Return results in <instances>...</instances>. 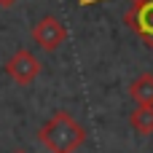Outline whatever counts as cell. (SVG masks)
<instances>
[{
    "mask_svg": "<svg viewBox=\"0 0 153 153\" xmlns=\"http://www.w3.org/2000/svg\"><path fill=\"white\" fill-rule=\"evenodd\" d=\"M38 143L48 153H75L86 143V129L81 121L73 118V113L56 110L38 129Z\"/></svg>",
    "mask_w": 153,
    "mask_h": 153,
    "instance_id": "cell-1",
    "label": "cell"
},
{
    "mask_svg": "<svg viewBox=\"0 0 153 153\" xmlns=\"http://www.w3.org/2000/svg\"><path fill=\"white\" fill-rule=\"evenodd\" d=\"M3 70H5V75H8L13 83L30 86V83L40 75L43 65H40V59H38L30 48H16V51L8 56V62L3 65Z\"/></svg>",
    "mask_w": 153,
    "mask_h": 153,
    "instance_id": "cell-2",
    "label": "cell"
},
{
    "mask_svg": "<svg viewBox=\"0 0 153 153\" xmlns=\"http://www.w3.org/2000/svg\"><path fill=\"white\" fill-rule=\"evenodd\" d=\"M32 40H35V46H40L43 51L54 54V51L62 48V43L67 40V27H65L54 13H48V16H43V19H38V22L32 24Z\"/></svg>",
    "mask_w": 153,
    "mask_h": 153,
    "instance_id": "cell-3",
    "label": "cell"
},
{
    "mask_svg": "<svg viewBox=\"0 0 153 153\" xmlns=\"http://www.w3.org/2000/svg\"><path fill=\"white\" fill-rule=\"evenodd\" d=\"M124 24L148 48H153V0H134L132 8L124 13Z\"/></svg>",
    "mask_w": 153,
    "mask_h": 153,
    "instance_id": "cell-4",
    "label": "cell"
},
{
    "mask_svg": "<svg viewBox=\"0 0 153 153\" xmlns=\"http://www.w3.org/2000/svg\"><path fill=\"white\" fill-rule=\"evenodd\" d=\"M129 126L140 137H151L153 134V105H137L129 116Z\"/></svg>",
    "mask_w": 153,
    "mask_h": 153,
    "instance_id": "cell-5",
    "label": "cell"
},
{
    "mask_svg": "<svg viewBox=\"0 0 153 153\" xmlns=\"http://www.w3.org/2000/svg\"><path fill=\"white\" fill-rule=\"evenodd\" d=\"M129 97L137 105H153V73H143V75H137L132 81Z\"/></svg>",
    "mask_w": 153,
    "mask_h": 153,
    "instance_id": "cell-6",
    "label": "cell"
},
{
    "mask_svg": "<svg viewBox=\"0 0 153 153\" xmlns=\"http://www.w3.org/2000/svg\"><path fill=\"white\" fill-rule=\"evenodd\" d=\"M81 5H94V3H105V0H78Z\"/></svg>",
    "mask_w": 153,
    "mask_h": 153,
    "instance_id": "cell-7",
    "label": "cell"
},
{
    "mask_svg": "<svg viewBox=\"0 0 153 153\" xmlns=\"http://www.w3.org/2000/svg\"><path fill=\"white\" fill-rule=\"evenodd\" d=\"M13 3H16V0H0V5H3V8H11Z\"/></svg>",
    "mask_w": 153,
    "mask_h": 153,
    "instance_id": "cell-8",
    "label": "cell"
},
{
    "mask_svg": "<svg viewBox=\"0 0 153 153\" xmlns=\"http://www.w3.org/2000/svg\"><path fill=\"white\" fill-rule=\"evenodd\" d=\"M11 153H27V151H11Z\"/></svg>",
    "mask_w": 153,
    "mask_h": 153,
    "instance_id": "cell-9",
    "label": "cell"
}]
</instances>
